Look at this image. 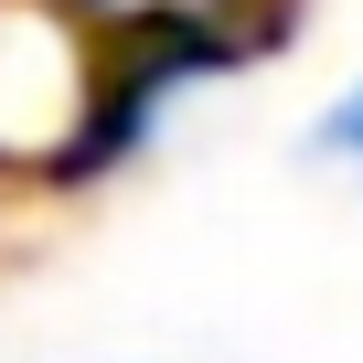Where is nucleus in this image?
<instances>
[{
    "instance_id": "1",
    "label": "nucleus",
    "mask_w": 363,
    "mask_h": 363,
    "mask_svg": "<svg viewBox=\"0 0 363 363\" xmlns=\"http://www.w3.org/2000/svg\"><path fill=\"white\" fill-rule=\"evenodd\" d=\"M96 86L107 65L65 0H0V171H75Z\"/></svg>"
},
{
    "instance_id": "2",
    "label": "nucleus",
    "mask_w": 363,
    "mask_h": 363,
    "mask_svg": "<svg viewBox=\"0 0 363 363\" xmlns=\"http://www.w3.org/2000/svg\"><path fill=\"white\" fill-rule=\"evenodd\" d=\"M299 160H352V171H363V75H352V86L299 128Z\"/></svg>"
}]
</instances>
